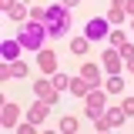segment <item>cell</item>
<instances>
[{
	"label": "cell",
	"instance_id": "6da1fadb",
	"mask_svg": "<svg viewBox=\"0 0 134 134\" xmlns=\"http://www.w3.org/2000/svg\"><path fill=\"white\" fill-rule=\"evenodd\" d=\"M44 27H47V37H64L67 27H70V10H67L64 3H54L47 7V17H44Z\"/></svg>",
	"mask_w": 134,
	"mask_h": 134
},
{
	"label": "cell",
	"instance_id": "7a4b0ae2",
	"mask_svg": "<svg viewBox=\"0 0 134 134\" xmlns=\"http://www.w3.org/2000/svg\"><path fill=\"white\" fill-rule=\"evenodd\" d=\"M44 37H47V27H44L40 20H27V24L17 30V40H20L24 50H40L44 47Z\"/></svg>",
	"mask_w": 134,
	"mask_h": 134
},
{
	"label": "cell",
	"instance_id": "3957f363",
	"mask_svg": "<svg viewBox=\"0 0 134 134\" xmlns=\"http://www.w3.org/2000/svg\"><path fill=\"white\" fill-rule=\"evenodd\" d=\"M104 111H107V94H104L100 87H94V91H91V94L84 97V114L94 121V117H100Z\"/></svg>",
	"mask_w": 134,
	"mask_h": 134
},
{
	"label": "cell",
	"instance_id": "277c9868",
	"mask_svg": "<svg viewBox=\"0 0 134 134\" xmlns=\"http://www.w3.org/2000/svg\"><path fill=\"white\" fill-rule=\"evenodd\" d=\"M124 121H127L124 107H107L100 117H94V127H97V131H111V127H121Z\"/></svg>",
	"mask_w": 134,
	"mask_h": 134
},
{
	"label": "cell",
	"instance_id": "5b68a950",
	"mask_svg": "<svg viewBox=\"0 0 134 134\" xmlns=\"http://www.w3.org/2000/svg\"><path fill=\"white\" fill-rule=\"evenodd\" d=\"M34 94H37V97L40 100H47L50 107H57V100H60V91H57V87H54V81H34Z\"/></svg>",
	"mask_w": 134,
	"mask_h": 134
},
{
	"label": "cell",
	"instance_id": "8992f818",
	"mask_svg": "<svg viewBox=\"0 0 134 134\" xmlns=\"http://www.w3.org/2000/svg\"><path fill=\"white\" fill-rule=\"evenodd\" d=\"M84 37L87 40H104L107 37V17H91L87 27H84Z\"/></svg>",
	"mask_w": 134,
	"mask_h": 134
},
{
	"label": "cell",
	"instance_id": "52a82bcc",
	"mask_svg": "<svg viewBox=\"0 0 134 134\" xmlns=\"http://www.w3.org/2000/svg\"><path fill=\"white\" fill-rule=\"evenodd\" d=\"M37 64H40V70H44V74H57V54H54V50H37Z\"/></svg>",
	"mask_w": 134,
	"mask_h": 134
},
{
	"label": "cell",
	"instance_id": "ba28073f",
	"mask_svg": "<svg viewBox=\"0 0 134 134\" xmlns=\"http://www.w3.org/2000/svg\"><path fill=\"white\" fill-rule=\"evenodd\" d=\"M47 111H50V104L47 100H34L30 107H27V121H30V124H40V121H44V117H47Z\"/></svg>",
	"mask_w": 134,
	"mask_h": 134
},
{
	"label": "cell",
	"instance_id": "9c48e42d",
	"mask_svg": "<svg viewBox=\"0 0 134 134\" xmlns=\"http://www.w3.org/2000/svg\"><path fill=\"white\" fill-rule=\"evenodd\" d=\"M104 67H107V74H121L124 60H121V50H117V47H107V50H104Z\"/></svg>",
	"mask_w": 134,
	"mask_h": 134
},
{
	"label": "cell",
	"instance_id": "30bf717a",
	"mask_svg": "<svg viewBox=\"0 0 134 134\" xmlns=\"http://www.w3.org/2000/svg\"><path fill=\"white\" fill-rule=\"evenodd\" d=\"M20 40H3V44H0V57H3V60H7V64H14L17 57H20Z\"/></svg>",
	"mask_w": 134,
	"mask_h": 134
},
{
	"label": "cell",
	"instance_id": "8fae6325",
	"mask_svg": "<svg viewBox=\"0 0 134 134\" xmlns=\"http://www.w3.org/2000/svg\"><path fill=\"white\" fill-rule=\"evenodd\" d=\"M127 14H124V0H111V7H107V24H124Z\"/></svg>",
	"mask_w": 134,
	"mask_h": 134
},
{
	"label": "cell",
	"instance_id": "7c38bea8",
	"mask_svg": "<svg viewBox=\"0 0 134 134\" xmlns=\"http://www.w3.org/2000/svg\"><path fill=\"white\" fill-rule=\"evenodd\" d=\"M91 91H94V84H91V81H84V77H70V94H74V97H87Z\"/></svg>",
	"mask_w": 134,
	"mask_h": 134
},
{
	"label": "cell",
	"instance_id": "4fadbf2b",
	"mask_svg": "<svg viewBox=\"0 0 134 134\" xmlns=\"http://www.w3.org/2000/svg\"><path fill=\"white\" fill-rule=\"evenodd\" d=\"M17 117H20V107H17V104H3L0 124H3V127H17Z\"/></svg>",
	"mask_w": 134,
	"mask_h": 134
},
{
	"label": "cell",
	"instance_id": "5bb4252c",
	"mask_svg": "<svg viewBox=\"0 0 134 134\" xmlns=\"http://www.w3.org/2000/svg\"><path fill=\"white\" fill-rule=\"evenodd\" d=\"M81 77L97 87V84H100V67H97V64H84V67H81Z\"/></svg>",
	"mask_w": 134,
	"mask_h": 134
},
{
	"label": "cell",
	"instance_id": "9a60e30c",
	"mask_svg": "<svg viewBox=\"0 0 134 134\" xmlns=\"http://www.w3.org/2000/svg\"><path fill=\"white\" fill-rule=\"evenodd\" d=\"M7 14H10V20H17V24H27V3H14Z\"/></svg>",
	"mask_w": 134,
	"mask_h": 134
},
{
	"label": "cell",
	"instance_id": "2e32d148",
	"mask_svg": "<svg viewBox=\"0 0 134 134\" xmlns=\"http://www.w3.org/2000/svg\"><path fill=\"white\" fill-rule=\"evenodd\" d=\"M121 60H124V67L134 74V44H124V47H121Z\"/></svg>",
	"mask_w": 134,
	"mask_h": 134
},
{
	"label": "cell",
	"instance_id": "e0dca14e",
	"mask_svg": "<svg viewBox=\"0 0 134 134\" xmlns=\"http://www.w3.org/2000/svg\"><path fill=\"white\" fill-rule=\"evenodd\" d=\"M121 91H124V77L121 74H111L107 77V94H121Z\"/></svg>",
	"mask_w": 134,
	"mask_h": 134
},
{
	"label": "cell",
	"instance_id": "ac0fdd59",
	"mask_svg": "<svg viewBox=\"0 0 134 134\" xmlns=\"http://www.w3.org/2000/svg\"><path fill=\"white\" fill-rule=\"evenodd\" d=\"M50 81H54V87H57V91H70V77H67V74H60V70H57V74H50Z\"/></svg>",
	"mask_w": 134,
	"mask_h": 134
},
{
	"label": "cell",
	"instance_id": "d6986e66",
	"mask_svg": "<svg viewBox=\"0 0 134 134\" xmlns=\"http://www.w3.org/2000/svg\"><path fill=\"white\" fill-rule=\"evenodd\" d=\"M87 47H91L87 37H74V40H70V50H74V54H87Z\"/></svg>",
	"mask_w": 134,
	"mask_h": 134
},
{
	"label": "cell",
	"instance_id": "ffe728a7",
	"mask_svg": "<svg viewBox=\"0 0 134 134\" xmlns=\"http://www.w3.org/2000/svg\"><path fill=\"white\" fill-rule=\"evenodd\" d=\"M60 131L74 134V131H77V117H60Z\"/></svg>",
	"mask_w": 134,
	"mask_h": 134
},
{
	"label": "cell",
	"instance_id": "44dd1931",
	"mask_svg": "<svg viewBox=\"0 0 134 134\" xmlns=\"http://www.w3.org/2000/svg\"><path fill=\"white\" fill-rule=\"evenodd\" d=\"M124 44H127V37H124V30H111V47H124Z\"/></svg>",
	"mask_w": 134,
	"mask_h": 134
},
{
	"label": "cell",
	"instance_id": "7402d4cb",
	"mask_svg": "<svg viewBox=\"0 0 134 134\" xmlns=\"http://www.w3.org/2000/svg\"><path fill=\"white\" fill-rule=\"evenodd\" d=\"M10 77H27V64L24 60H14L10 64Z\"/></svg>",
	"mask_w": 134,
	"mask_h": 134
},
{
	"label": "cell",
	"instance_id": "603a6c76",
	"mask_svg": "<svg viewBox=\"0 0 134 134\" xmlns=\"http://www.w3.org/2000/svg\"><path fill=\"white\" fill-rule=\"evenodd\" d=\"M121 107H124V114H127V117H134V97H124V100H121Z\"/></svg>",
	"mask_w": 134,
	"mask_h": 134
},
{
	"label": "cell",
	"instance_id": "cb8c5ba5",
	"mask_svg": "<svg viewBox=\"0 0 134 134\" xmlns=\"http://www.w3.org/2000/svg\"><path fill=\"white\" fill-rule=\"evenodd\" d=\"M34 127H37V124H30V121H24V124H17V131H20V134H34Z\"/></svg>",
	"mask_w": 134,
	"mask_h": 134
},
{
	"label": "cell",
	"instance_id": "d4e9b609",
	"mask_svg": "<svg viewBox=\"0 0 134 134\" xmlns=\"http://www.w3.org/2000/svg\"><path fill=\"white\" fill-rule=\"evenodd\" d=\"M44 17H47V10H40V7H34V10H30V20H40V24H44Z\"/></svg>",
	"mask_w": 134,
	"mask_h": 134
},
{
	"label": "cell",
	"instance_id": "484cf974",
	"mask_svg": "<svg viewBox=\"0 0 134 134\" xmlns=\"http://www.w3.org/2000/svg\"><path fill=\"white\" fill-rule=\"evenodd\" d=\"M124 14H127V17H134V0H124Z\"/></svg>",
	"mask_w": 134,
	"mask_h": 134
},
{
	"label": "cell",
	"instance_id": "4316f807",
	"mask_svg": "<svg viewBox=\"0 0 134 134\" xmlns=\"http://www.w3.org/2000/svg\"><path fill=\"white\" fill-rule=\"evenodd\" d=\"M14 3H17V0H0V7H3V10H10Z\"/></svg>",
	"mask_w": 134,
	"mask_h": 134
},
{
	"label": "cell",
	"instance_id": "83f0119b",
	"mask_svg": "<svg viewBox=\"0 0 134 134\" xmlns=\"http://www.w3.org/2000/svg\"><path fill=\"white\" fill-rule=\"evenodd\" d=\"M60 3H64L67 10H70V7H77V3H81V0H60Z\"/></svg>",
	"mask_w": 134,
	"mask_h": 134
},
{
	"label": "cell",
	"instance_id": "f1b7e54d",
	"mask_svg": "<svg viewBox=\"0 0 134 134\" xmlns=\"http://www.w3.org/2000/svg\"><path fill=\"white\" fill-rule=\"evenodd\" d=\"M131 20H134V17H131Z\"/></svg>",
	"mask_w": 134,
	"mask_h": 134
}]
</instances>
